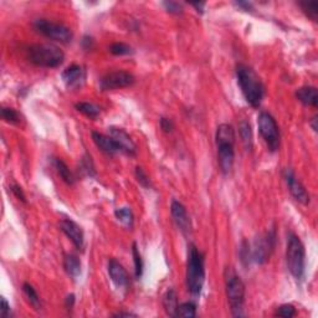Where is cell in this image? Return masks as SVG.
<instances>
[{"mask_svg": "<svg viewBox=\"0 0 318 318\" xmlns=\"http://www.w3.org/2000/svg\"><path fill=\"white\" fill-rule=\"evenodd\" d=\"M11 191H13V194L19 199V200H22L23 203H26V196H25L24 191H23V189L20 188V186L14 184V186H11Z\"/></svg>", "mask_w": 318, "mask_h": 318, "instance_id": "obj_36", "label": "cell"}, {"mask_svg": "<svg viewBox=\"0 0 318 318\" xmlns=\"http://www.w3.org/2000/svg\"><path fill=\"white\" fill-rule=\"evenodd\" d=\"M190 5L193 6V8H195V9H196V11H198V13L202 14L203 11H204L205 3H193V4H190Z\"/></svg>", "mask_w": 318, "mask_h": 318, "instance_id": "obj_41", "label": "cell"}, {"mask_svg": "<svg viewBox=\"0 0 318 318\" xmlns=\"http://www.w3.org/2000/svg\"><path fill=\"white\" fill-rule=\"evenodd\" d=\"M226 294L230 303L231 312L235 317H242L245 303V285L236 275H230L226 280Z\"/></svg>", "mask_w": 318, "mask_h": 318, "instance_id": "obj_5", "label": "cell"}, {"mask_svg": "<svg viewBox=\"0 0 318 318\" xmlns=\"http://www.w3.org/2000/svg\"><path fill=\"white\" fill-rule=\"evenodd\" d=\"M250 256H251V250H250V245L247 244V241H242L241 246H240V257H241V261L246 265L249 264Z\"/></svg>", "mask_w": 318, "mask_h": 318, "instance_id": "obj_35", "label": "cell"}, {"mask_svg": "<svg viewBox=\"0 0 318 318\" xmlns=\"http://www.w3.org/2000/svg\"><path fill=\"white\" fill-rule=\"evenodd\" d=\"M34 27L36 31L43 34L44 36L62 44L71 43L72 37H74V34H72L70 27H67L64 24H60V23L50 22L48 19H37V20H35Z\"/></svg>", "mask_w": 318, "mask_h": 318, "instance_id": "obj_6", "label": "cell"}, {"mask_svg": "<svg viewBox=\"0 0 318 318\" xmlns=\"http://www.w3.org/2000/svg\"><path fill=\"white\" fill-rule=\"evenodd\" d=\"M27 60L39 67H57L64 62L65 53L53 44H37L27 49Z\"/></svg>", "mask_w": 318, "mask_h": 318, "instance_id": "obj_3", "label": "cell"}, {"mask_svg": "<svg viewBox=\"0 0 318 318\" xmlns=\"http://www.w3.org/2000/svg\"><path fill=\"white\" fill-rule=\"evenodd\" d=\"M108 273L111 276V280L117 287H127L130 282V276L127 271L121 264L114 259H111L108 263Z\"/></svg>", "mask_w": 318, "mask_h": 318, "instance_id": "obj_15", "label": "cell"}, {"mask_svg": "<svg viewBox=\"0 0 318 318\" xmlns=\"http://www.w3.org/2000/svg\"><path fill=\"white\" fill-rule=\"evenodd\" d=\"M160 128H162L165 133H170L173 131V128H174V125H173V122L170 119L162 118L160 119Z\"/></svg>", "mask_w": 318, "mask_h": 318, "instance_id": "obj_38", "label": "cell"}, {"mask_svg": "<svg viewBox=\"0 0 318 318\" xmlns=\"http://www.w3.org/2000/svg\"><path fill=\"white\" fill-rule=\"evenodd\" d=\"M163 306H164V310L168 316H170V317H177V311L179 305H178L177 292H175L174 290H169V291H167V293L164 294Z\"/></svg>", "mask_w": 318, "mask_h": 318, "instance_id": "obj_20", "label": "cell"}, {"mask_svg": "<svg viewBox=\"0 0 318 318\" xmlns=\"http://www.w3.org/2000/svg\"><path fill=\"white\" fill-rule=\"evenodd\" d=\"M81 168H82L83 172H85L87 175H90V177L91 175L96 174L95 165H93L92 159H91V157L88 156V154H86V156L82 158V160H81Z\"/></svg>", "mask_w": 318, "mask_h": 318, "instance_id": "obj_33", "label": "cell"}, {"mask_svg": "<svg viewBox=\"0 0 318 318\" xmlns=\"http://www.w3.org/2000/svg\"><path fill=\"white\" fill-rule=\"evenodd\" d=\"M23 291H24L25 296L27 297L30 305L35 308V310H39V307L41 306V302H40V297L37 294V292L35 291L34 287L30 284H24L23 285Z\"/></svg>", "mask_w": 318, "mask_h": 318, "instance_id": "obj_25", "label": "cell"}, {"mask_svg": "<svg viewBox=\"0 0 318 318\" xmlns=\"http://www.w3.org/2000/svg\"><path fill=\"white\" fill-rule=\"evenodd\" d=\"M300 6L302 8V10L305 11L306 15L308 18H311L312 20H317V14H318V3L317 1H301Z\"/></svg>", "mask_w": 318, "mask_h": 318, "instance_id": "obj_29", "label": "cell"}, {"mask_svg": "<svg viewBox=\"0 0 318 318\" xmlns=\"http://www.w3.org/2000/svg\"><path fill=\"white\" fill-rule=\"evenodd\" d=\"M163 6H164L165 10L170 14L179 15V14L183 13V5H182L181 3H178V1H164Z\"/></svg>", "mask_w": 318, "mask_h": 318, "instance_id": "obj_34", "label": "cell"}, {"mask_svg": "<svg viewBox=\"0 0 318 318\" xmlns=\"http://www.w3.org/2000/svg\"><path fill=\"white\" fill-rule=\"evenodd\" d=\"M205 282L204 255L194 244L189 245L186 264V287L194 297L199 296Z\"/></svg>", "mask_w": 318, "mask_h": 318, "instance_id": "obj_2", "label": "cell"}, {"mask_svg": "<svg viewBox=\"0 0 318 318\" xmlns=\"http://www.w3.org/2000/svg\"><path fill=\"white\" fill-rule=\"evenodd\" d=\"M196 316V306L193 302H186L178 306L177 317L194 318Z\"/></svg>", "mask_w": 318, "mask_h": 318, "instance_id": "obj_26", "label": "cell"}, {"mask_svg": "<svg viewBox=\"0 0 318 318\" xmlns=\"http://www.w3.org/2000/svg\"><path fill=\"white\" fill-rule=\"evenodd\" d=\"M60 228H61L62 233L71 240L72 244H74L77 249H83L85 238H83V231L82 229H81V226L77 225L71 219H64V220H61V223H60Z\"/></svg>", "mask_w": 318, "mask_h": 318, "instance_id": "obj_14", "label": "cell"}, {"mask_svg": "<svg viewBox=\"0 0 318 318\" xmlns=\"http://www.w3.org/2000/svg\"><path fill=\"white\" fill-rule=\"evenodd\" d=\"M235 5L238 6V8L245 9L246 11H251L252 10V4L247 3V1H238V3H235Z\"/></svg>", "mask_w": 318, "mask_h": 318, "instance_id": "obj_40", "label": "cell"}, {"mask_svg": "<svg viewBox=\"0 0 318 318\" xmlns=\"http://www.w3.org/2000/svg\"><path fill=\"white\" fill-rule=\"evenodd\" d=\"M236 79L247 104L254 108L260 107L265 96V86L259 75L251 67L240 64L236 66Z\"/></svg>", "mask_w": 318, "mask_h": 318, "instance_id": "obj_1", "label": "cell"}, {"mask_svg": "<svg viewBox=\"0 0 318 318\" xmlns=\"http://www.w3.org/2000/svg\"><path fill=\"white\" fill-rule=\"evenodd\" d=\"M53 167H55L56 172L58 173V175L61 177L62 181L69 186H72L75 183V177L72 174L71 170L69 169V167L66 165V163L62 162L61 159L55 158L53 159Z\"/></svg>", "mask_w": 318, "mask_h": 318, "instance_id": "obj_21", "label": "cell"}, {"mask_svg": "<svg viewBox=\"0 0 318 318\" xmlns=\"http://www.w3.org/2000/svg\"><path fill=\"white\" fill-rule=\"evenodd\" d=\"M276 316L284 318H291L296 316V308L292 305H282L276 311Z\"/></svg>", "mask_w": 318, "mask_h": 318, "instance_id": "obj_31", "label": "cell"}, {"mask_svg": "<svg viewBox=\"0 0 318 318\" xmlns=\"http://www.w3.org/2000/svg\"><path fill=\"white\" fill-rule=\"evenodd\" d=\"M287 267L290 272L297 280H301L305 273V259L306 252L305 246L300 238L294 234H290L289 241H287Z\"/></svg>", "mask_w": 318, "mask_h": 318, "instance_id": "obj_4", "label": "cell"}, {"mask_svg": "<svg viewBox=\"0 0 318 318\" xmlns=\"http://www.w3.org/2000/svg\"><path fill=\"white\" fill-rule=\"evenodd\" d=\"M113 317H137V316L130 312H118L116 315H113Z\"/></svg>", "mask_w": 318, "mask_h": 318, "instance_id": "obj_42", "label": "cell"}, {"mask_svg": "<svg viewBox=\"0 0 318 318\" xmlns=\"http://www.w3.org/2000/svg\"><path fill=\"white\" fill-rule=\"evenodd\" d=\"M64 267L67 275L72 278H77L81 273V261L76 255L69 254L65 256Z\"/></svg>", "mask_w": 318, "mask_h": 318, "instance_id": "obj_19", "label": "cell"}, {"mask_svg": "<svg viewBox=\"0 0 318 318\" xmlns=\"http://www.w3.org/2000/svg\"><path fill=\"white\" fill-rule=\"evenodd\" d=\"M276 242V234L275 230H271L268 233L260 235L255 240L254 249L251 250V257L254 259L255 263L265 264L270 259L273 249H275Z\"/></svg>", "mask_w": 318, "mask_h": 318, "instance_id": "obj_8", "label": "cell"}, {"mask_svg": "<svg viewBox=\"0 0 318 318\" xmlns=\"http://www.w3.org/2000/svg\"><path fill=\"white\" fill-rule=\"evenodd\" d=\"M108 132L109 137L116 142L117 146L121 149V152H125V153L130 154V156H134L135 152H137V147H135L132 138L130 137V134L125 130L118 127H109Z\"/></svg>", "mask_w": 318, "mask_h": 318, "instance_id": "obj_12", "label": "cell"}, {"mask_svg": "<svg viewBox=\"0 0 318 318\" xmlns=\"http://www.w3.org/2000/svg\"><path fill=\"white\" fill-rule=\"evenodd\" d=\"M85 70L79 65H72L62 72V80L67 87H77L85 81Z\"/></svg>", "mask_w": 318, "mask_h": 318, "instance_id": "obj_16", "label": "cell"}, {"mask_svg": "<svg viewBox=\"0 0 318 318\" xmlns=\"http://www.w3.org/2000/svg\"><path fill=\"white\" fill-rule=\"evenodd\" d=\"M132 255L133 261H134V275L137 278H141L142 273H143V261H142V256L135 242L132 246Z\"/></svg>", "mask_w": 318, "mask_h": 318, "instance_id": "obj_27", "label": "cell"}, {"mask_svg": "<svg viewBox=\"0 0 318 318\" xmlns=\"http://www.w3.org/2000/svg\"><path fill=\"white\" fill-rule=\"evenodd\" d=\"M257 125H259L260 134L263 135L268 149L271 152L277 151L280 148L281 137H280V130H278L275 118L267 112H261L259 114V118H257Z\"/></svg>", "mask_w": 318, "mask_h": 318, "instance_id": "obj_7", "label": "cell"}, {"mask_svg": "<svg viewBox=\"0 0 318 318\" xmlns=\"http://www.w3.org/2000/svg\"><path fill=\"white\" fill-rule=\"evenodd\" d=\"M1 118L5 122L11 123V125H18L20 122V114L18 111L14 108H8V107H3L1 108Z\"/></svg>", "mask_w": 318, "mask_h": 318, "instance_id": "obj_28", "label": "cell"}, {"mask_svg": "<svg viewBox=\"0 0 318 318\" xmlns=\"http://www.w3.org/2000/svg\"><path fill=\"white\" fill-rule=\"evenodd\" d=\"M316 122H317V117H313L312 119V128L315 132H317V125H316Z\"/></svg>", "mask_w": 318, "mask_h": 318, "instance_id": "obj_44", "label": "cell"}, {"mask_svg": "<svg viewBox=\"0 0 318 318\" xmlns=\"http://www.w3.org/2000/svg\"><path fill=\"white\" fill-rule=\"evenodd\" d=\"M114 215H116L117 220L122 224L123 226H126V228L128 229L133 226L134 216H133V212L130 208L125 207V208H121V209H117L116 212H114Z\"/></svg>", "mask_w": 318, "mask_h": 318, "instance_id": "obj_23", "label": "cell"}, {"mask_svg": "<svg viewBox=\"0 0 318 318\" xmlns=\"http://www.w3.org/2000/svg\"><path fill=\"white\" fill-rule=\"evenodd\" d=\"M296 97L298 98V101L303 104L305 106L310 107H317L318 104V92L317 88L313 86H305L297 90Z\"/></svg>", "mask_w": 318, "mask_h": 318, "instance_id": "obj_18", "label": "cell"}, {"mask_svg": "<svg viewBox=\"0 0 318 318\" xmlns=\"http://www.w3.org/2000/svg\"><path fill=\"white\" fill-rule=\"evenodd\" d=\"M234 144L235 143H216L217 147V160L219 165L224 174H228L231 172L234 165V159H235V151H234Z\"/></svg>", "mask_w": 318, "mask_h": 318, "instance_id": "obj_13", "label": "cell"}, {"mask_svg": "<svg viewBox=\"0 0 318 318\" xmlns=\"http://www.w3.org/2000/svg\"><path fill=\"white\" fill-rule=\"evenodd\" d=\"M92 139L96 146H97V148L101 149L104 153L111 154L112 156V154H116L118 153V152H121V149L117 146L116 142H114L111 137L104 134V133L92 132Z\"/></svg>", "mask_w": 318, "mask_h": 318, "instance_id": "obj_17", "label": "cell"}, {"mask_svg": "<svg viewBox=\"0 0 318 318\" xmlns=\"http://www.w3.org/2000/svg\"><path fill=\"white\" fill-rule=\"evenodd\" d=\"M75 108L82 114H85V116L90 117V118H96L100 114V112H101L100 107L93 104H90V102H77L75 105Z\"/></svg>", "mask_w": 318, "mask_h": 318, "instance_id": "obj_24", "label": "cell"}, {"mask_svg": "<svg viewBox=\"0 0 318 318\" xmlns=\"http://www.w3.org/2000/svg\"><path fill=\"white\" fill-rule=\"evenodd\" d=\"M285 179H286V183L289 186L290 193L292 194V196L301 204L307 205L310 203V194L307 193L305 186L297 179L296 175L291 169L285 170Z\"/></svg>", "mask_w": 318, "mask_h": 318, "instance_id": "obj_10", "label": "cell"}, {"mask_svg": "<svg viewBox=\"0 0 318 318\" xmlns=\"http://www.w3.org/2000/svg\"><path fill=\"white\" fill-rule=\"evenodd\" d=\"M135 178H137L138 183L141 184L142 186H144V188H149L151 186V181H149V177L147 175V173L144 172L143 168L141 167H137L135 168Z\"/></svg>", "mask_w": 318, "mask_h": 318, "instance_id": "obj_32", "label": "cell"}, {"mask_svg": "<svg viewBox=\"0 0 318 318\" xmlns=\"http://www.w3.org/2000/svg\"><path fill=\"white\" fill-rule=\"evenodd\" d=\"M109 51H111L112 55L123 56V55H130V53H132V48L128 46L127 44L116 43V44H112V45L109 46Z\"/></svg>", "mask_w": 318, "mask_h": 318, "instance_id": "obj_30", "label": "cell"}, {"mask_svg": "<svg viewBox=\"0 0 318 318\" xmlns=\"http://www.w3.org/2000/svg\"><path fill=\"white\" fill-rule=\"evenodd\" d=\"M74 302H75V296H74V294H70V296H67V298H66V306H67V307L71 308L72 306H74Z\"/></svg>", "mask_w": 318, "mask_h": 318, "instance_id": "obj_43", "label": "cell"}, {"mask_svg": "<svg viewBox=\"0 0 318 318\" xmlns=\"http://www.w3.org/2000/svg\"><path fill=\"white\" fill-rule=\"evenodd\" d=\"M0 313H1V318H8L10 316V305L5 298H1V308H0Z\"/></svg>", "mask_w": 318, "mask_h": 318, "instance_id": "obj_37", "label": "cell"}, {"mask_svg": "<svg viewBox=\"0 0 318 318\" xmlns=\"http://www.w3.org/2000/svg\"><path fill=\"white\" fill-rule=\"evenodd\" d=\"M170 212H172L173 220L177 224L179 230H181L184 235L188 236L191 231V223L186 207H184L182 203L177 202V200H173L172 207H170Z\"/></svg>", "mask_w": 318, "mask_h": 318, "instance_id": "obj_11", "label": "cell"}, {"mask_svg": "<svg viewBox=\"0 0 318 318\" xmlns=\"http://www.w3.org/2000/svg\"><path fill=\"white\" fill-rule=\"evenodd\" d=\"M238 133H240V137H241V141L244 143L245 148L247 151H251L252 144H254V141H252V130L247 121L240 122V125H238Z\"/></svg>", "mask_w": 318, "mask_h": 318, "instance_id": "obj_22", "label": "cell"}, {"mask_svg": "<svg viewBox=\"0 0 318 318\" xmlns=\"http://www.w3.org/2000/svg\"><path fill=\"white\" fill-rule=\"evenodd\" d=\"M134 76L127 71L108 72L100 80V86L104 91L130 87L134 83Z\"/></svg>", "mask_w": 318, "mask_h": 318, "instance_id": "obj_9", "label": "cell"}, {"mask_svg": "<svg viewBox=\"0 0 318 318\" xmlns=\"http://www.w3.org/2000/svg\"><path fill=\"white\" fill-rule=\"evenodd\" d=\"M82 46L85 50H91L93 48V39L90 36H85L82 40Z\"/></svg>", "mask_w": 318, "mask_h": 318, "instance_id": "obj_39", "label": "cell"}]
</instances>
